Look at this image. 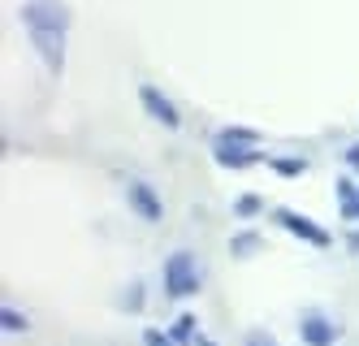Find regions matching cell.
Segmentation results:
<instances>
[{
  "mask_svg": "<svg viewBox=\"0 0 359 346\" xmlns=\"http://www.w3.org/2000/svg\"><path fill=\"white\" fill-rule=\"evenodd\" d=\"M255 247H260V234H234L229 238V251L234 255H251Z\"/></svg>",
  "mask_w": 359,
  "mask_h": 346,
  "instance_id": "30bf717a",
  "label": "cell"
},
{
  "mask_svg": "<svg viewBox=\"0 0 359 346\" xmlns=\"http://www.w3.org/2000/svg\"><path fill=\"white\" fill-rule=\"evenodd\" d=\"M199 290H203V269H199L195 251H187V247L169 251V260H165V295L173 303H182V299H195Z\"/></svg>",
  "mask_w": 359,
  "mask_h": 346,
  "instance_id": "7a4b0ae2",
  "label": "cell"
},
{
  "mask_svg": "<svg viewBox=\"0 0 359 346\" xmlns=\"http://www.w3.org/2000/svg\"><path fill=\"white\" fill-rule=\"evenodd\" d=\"M299 338H303V346H333L338 342V325H333L320 307H307L299 316Z\"/></svg>",
  "mask_w": 359,
  "mask_h": 346,
  "instance_id": "3957f363",
  "label": "cell"
},
{
  "mask_svg": "<svg viewBox=\"0 0 359 346\" xmlns=\"http://www.w3.org/2000/svg\"><path fill=\"white\" fill-rule=\"evenodd\" d=\"M139 100H143V113H147V117H156L161 126H169V130L182 126V113L173 109V100H169L165 91H156L151 83H143V87H139Z\"/></svg>",
  "mask_w": 359,
  "mask_h": 346,
  "instance_id": "277c9868",
  "label": "cell"
},
{
  "mask_svg": "<svg viewBox=\"0 0 359 346\" xmlns=\"http://www.w3.org/2000/svg\"><path fill=\"white\" fill-rule=\"evenodd\" d=\"M191 329H195V321H191V316H182V321H177V325H173V329H169V333H173V338H177V346H182V338H187V333H191Z\"/></svg>",
  "mask_w": 359,
  "mask_h": 346,
  "instance_id": "e0dca14e",
  "label": "cell"
},
{
  "mask_svg": "<svg viewBox=\"0 0 359 346\" xmlns=\"http://www.w3.org/2000/svg\"><path fill=\"white\" fill-rule=\"evenodd\" d=\"M212 156H217V165H225V169H251V165H260V152H255V147H212Z\"/></svg>",
  "mask_w": 359,
  "mask_h": 346,
  "instance_id": "52a82bcc",
  "label": "cell"
},
{
  "mask_svg": "<svg viewBox=\"0 0 359 346\" xmlns=\"http://www.w3.org/2000/svg\"><path fill=\"white\" fill-rule=\"evenodd\" d=\"M22 22H27L31 48L39 52L48 74H61L65 69V39H69V9L61 0H27L22 5Z\"/></svg>",
  "mask_w": 359,
  "mask_h": 346,
  "instance_id": "6da1fadb",
  "label": "cell"
},
{
  "mask_svg": "<svg viewBox=\"0 0 359 346\" xmlns=\"http://www.w3.org/2000/svg\"><path fill=\"white\" fill-rule=\"evenodd\" d=\"M243 346H277V338H273L269 329H247V338H243Z\"/></svg>",
  "mask_w": 359,
  "mask_h": 346,
  "instance_id": "5bb4252c",
  "label": "cell"
},
{
  "mask_svg": "<svg viewBox=\"0 0 359 346\" xmlns=\"http://www.w3.org/2000/svg\"><path fill=\"white\" fill-rule=\"evenodd\" d=\"M351 247H355V251H359V234H355V238H351Z\"/></svg>",
  "mask_w": 359,
  "mask_h": 346,
  "instance_id": "d6986e66",
  "label": "cell"
},
{
  "mask_svg": "<svg viewBox=\"0 0 359 346\" xmlns=\"http://www.w3.org/2000/svg\"><path fill=\"white\" fill-rule=\"evenodd\" d=\"M255 143H260V130H251V126H225L212 139V147H255Z\"/></svg>",
  "mask_w": 359,
  "mask_h": 346,
  "instance_id": "ba28073f",
  "label": "cell"
},
{
  "mask_svg": "<svg viewBox=\"0 0 359 346\" xmlns=\"http://www.w3.org/2000/svg\"><path fill=\"white\" fill-rule=\"evenodd\" d=\"M338 204H342V217L355 221L359 217V186L351 178H338Z\"/></svg>",
  "mask_w": 359,
  "mask_h": 346,
  "instance_id": "9c48e42d",
  "label": "cell"
},
{
  "mask_svg": "<svg viewBox=\"0 0 359 346\" xmlns=\"http://www.w3.org/2000/svg\"><path fill=\"white\" fill-rule=\"evenodd\" d=\"M277 221L286 225L290 234H299L303 243H312V247H320V251H325V247H333V238H329V229H320L316 221H307V217H299V212H290V208H281V212H277Z\"/></svg>",
  "mask_w": 359,
  "mask_h": 346,
  "instance_id": "5b68a950",
  "label": "cell"
},
{
  "mask_svg": "<svg viewBox=\"0 0 359 346\" xmlns=\"http://www.w3.org/2000/svg\"><path fill=\"white\" fill-rule=\"evenodd\" d=\"M130 204H135V212H139L143 221H161V217H165V204H161V195L151 191V186H147L143 178H135V182H130Z\"/></svg>",
  "mask_w": 359,
  "mask_h": 346,
  "instance_id": "8992f818",
  "label": "cell"
},
{
  "mask_svg": "<svg viewBox=\"0 0 359 346\" xmlns=\"http://www.w3.org/2000/svg\"><path fill=\"white\" fill-rule=\"evenodd\" d=\"M0 321H5V329H9V333L27 329V321H22V316H18V307H5V316H0Z\"/></svg>",
  "mask_w": 359,
  "mask_h": 346,
  "instance_id": "9a60e30c",
  "label": "cell"
},
{
  "mask_svg": "<svg viewBox=\"0 0 359 346\" xmlns=\"http://www.w3.org/2000/svg\"><path fill=\"white\" fill-rule=\"evenodd\" d=\"M260 212V195H238L234 199V217H255Z\"/></svg>",
  "mask_w": 359,
  "mask_h": 346,
  "instance_id": "7c38bea8",
  "label": "cell"
},
{
  "mask_svg": "<svg viewBox=\"0 0 359 346\" xmlns=\"http://www.w3.org/2000/svg\"><path fill=\"white\" fill-rule=\"evenodd\" d=\"M143 346H177V338L165 333V329H147V333H143Z\"/></svg>",
  "mask_w": 359,
  "mask_h": 346,
  "instance_id": "4fadbf2b",
  "label": "cell"
},
{
  "mask_svg": "<svg viewBox=\"0 0 359 346\" xmlns=\"http://www.w3.org/2000/svg\"><path fill=\"white\" fill-rule=\"evenodd\" d=\"M121 303H126V307H130V303H135V307H143V286H139V281H135V286H126Z\"/></svg>",
  "mask_w": 359,
  "mask_h": 346,
  "instance_id": "2e32d148",
  "label": "cell"
},
{
  "mask_svg": "<svg viewBox=\"0 0 359 346\" xmlns=\"http://www.w3.org/2000/svg\"><path fill=\"white\" fill-rule=\"evenodd\" d=\"M342 161H346V165H355V169H359V143H351V147H346V152H342Z\"/></svg>",
  "mask_w": 359,
  "mask_h": 346,
  "instance_id": "ac0fdd59",
  "label": "cell"
},
{
  "mask_svg": "<svg viewBox=\"0 0 359 346\" xmlns=\"http://www.w3.org/2000/svg\"><path fill=\"white\" fill-rule=\"evenodd\" d=\"M269 169H273V173H281V178H299V173H307V165H303V161H281V156H277V161H269Z\"/></svg>",
  "mask_w": 359,
  "mask_h": 346,
  "instance_id": "8fae6325",
  "label": "cell"
}]
</instances>
